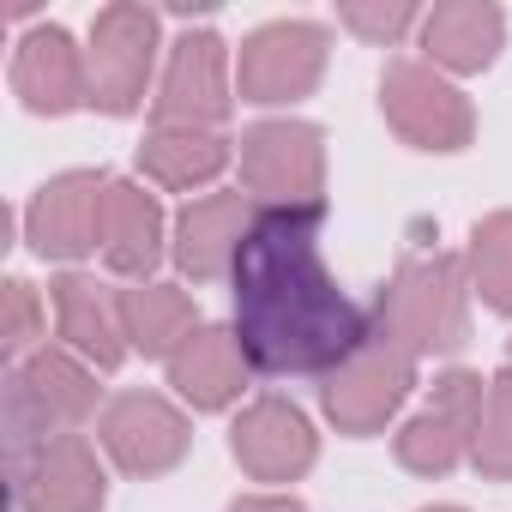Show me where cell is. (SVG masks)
Instances as JSON below:
<instances>
[{
	"instance_id": "8fae6325",
	"label": "cell",
	"mask_w": 512,
	"mask_h": 512,
	"mask_svg": "<svg viewBox=\"0 0 512 512\" xmlns=\"http://www.w3.org/2000/svg\"><path fill=\"white\" fill-rule=\"evenodd\" d=\"M97 434H103V452L127 470V476H163L187 458V416L163 398V392H121L103 404L97 416Z\"/></svg>"
},
{
	"instance_id": "9c48e42d",
	"label": "cell",
	"mask_w": 512,
	"mask_h": 512,
	"mask_svg": "<svg viewBox=\"0 0 512 512\" xmlns=\"http://www.w3.org/2000/svg\"><path fill=\"white\" fill-rule=\"evenodd\" d=\"M235 103L229 85V49L211 25L175 37L169 67L157 79V103H151V127H199V133H223Z\"/></svg>"
},
{
	"instance_id": "9a60e30c",
	"label": "cell",
	"mask_w": 512,
	"mask_h": 512,
	"mask_svg": "<svg viewBox=\"0 0 512 512\" xmlns=\"http://www.w3.org/2000/svg\"><path fill=\"white\" fill-rule=\"evenodd\" d=\"M253 223H260V205H253L241 187L235 193H199V199L181 205L175 235H169V253H175V266L193 284L229 278L235 272V253H241V241H247Z\"/></svg>"
},
{
	"instance_id": "e0dca14e",
	"label": "cell",
	"mask_w": 512,
	"mask_h": 512,
	"mask_svg": "<svg viewBox=\"0 0 512 512\" xmlns=\"http://www.w3.org/2000/svg\"><path fill=\"white\" fill-rule=\"evenodd\" d=\"M13 91L31 115H73L91 103V73H85V49L61 31V25H37L19 37L13 55Z\"/></svg>"
},
{
	"instance_id": "ba28073f",
	"label": "cell",
	"mask_w": 512,
	"mask_h": 512,
	"mask_svg": "<svg viewBox=\"0 0 512 512\" xmlns=\"http://www.w3.org/2000/svg\"><path fill=\"white\" fill-rule=\"evenodd\" d=\"M326 49H332V37H326L320 19H272L241 43L235 91L247 103H296L320 85Z\"/></svg>"
},
{
	"instance_id": "ac0fdd59",
	"label": "cell",
	"mask_w": 512,
	"mask_h": 512,
	"mask_svg": "<svg viewBox=\"0 0 512 512\" xmlns=\"http://www.w3.org/2000/svg\"><path fill=\"white\" fill-rule=\"evenodd\" d=\"M49 296H55L61 344H67L79 362H91L97 374L121 368V356L133 350V344H127V320H121V290H109V284L91 278V272H61V278L49 284Z\"/></svg>"
},
{
	"instance_id": "d4e9b609",
	"label": "cell",
	"mask_w": 512,
	"mask_h": 512,
	"mask_svg": "<svg viewBox=\"0 0 512 512\" xmlns=\"http://www.w3.org/2000/svg\"><path fill=\"white\" fill-rule=\"evenodd\" d=\"M338 25L356 31L362 43L386 49V43H398L404 31H422V13L410 7V0H344V7H338Z\"/></svg>"
},
{
	"instance_id": "5b68a950",
	"label": "cell",
	"mask_w": 512,
	"mask_h": 512,
	"mask_svg": "<svg viewBox=\"0 0 512 512\" xmlns=\"http://www.w3.org/2000/svg\"><path fill=\"white\" fill-rule=\"evenodd\" d=\"M410 392H416V356L404 344H392L386 332L368 326V338L326 374L320 404L338 422V434H356L362 440V434H380L404 410Z\"/></svg>"
},
{
	"instance_id": "6da1fadb",
	"label": "cell",
	"mask_w": 512,
	"mask_h": 512,
	"mask_svg": "<svg viewBox=\"0 0 512 512\" xmlns=\"http://www.w3.org/2000/svg\"><path fill=\"white\" fill-rule=\"evenodd\" d=\"M326 205L302 211H260L247 229L229 296H235V338L260 374H332L362 338L368 314L338 290L320 253Z\"/></svg>"
},
{
	"instance_id": "4fadbf2b",
	"label": "cell",
	"mask_w": 512,
	"mask_h": 512,
	"mask_svg": "<svg viewBox=\"0 0 512 512\" xmlns=\"http://www.w3.org/2000/svg\"><path fill=\"white\" fill-rule=\"evenodd\" d=\"M229 452L253 482H296L314 470L320 434L290 398H253L229 428Z\"/></svg>"
},
{
	"instance_id": "8992f818",
	"label": "cell",
	"mask_w": 512,
	"mask_h": 512,
	"mask_svg": "<svg viewBox=\"0 0 512 512\" xmlns=\"http://www.w3.org/2000/svg\"><path fill=\"white\" fill-rule=\"evenodd\" d=\"M380 115L416 151H464L476 139L470 97L428 61H386V73H380Z\"/></svg>"
},
{
	"instance_id": "d6986e66",
	"label": "cell",
	"mask_w": 512,
	"mask_h": 512,
	"mask_svg": "<svg viewBox=\"0 0 512 512\" xmlns=\"http://www.w3.org/2000/svg\"><path fill=\"white\" fill-rule=\"evenodd\" d=\"M506 49V13L494 0H446L422 13V55L440 73H482Z\"/></svg>"
},
{
	"instance_id": "2e32d148",
	"label": "cell",
	"mask_w": 512,
	"mask_h": 512,
	"mask_svg": "<svg viewBox=\"0 0 512 512\" xmlns=\"http://www.w3.org/2000/svg\"><path fill=\"white\" fill-rule=\"evenodd\" d=\"M169 223H163V205L145 181H115L109 175V193H103V229H97V253L109 260V272L133 278V284H151V272L163 266L169 253Z\"/></svg>"
},
{
	"instance_id": "277c9868",
	"label": "cell",
	"mask_w": 512,
	"mask_h": 512,
	"mask_svg": "<svg viewBox=\"0 0 512 512\" xmlns=\"http://www.w3.org/2000/svg\"><path fill=\"white\" fill-rule=\"evenodd\" d=\"M241 193L260 211L326 205V133L314 121H260L235 145Z\"/></svg>"
},
{
	"instance_id": "cb8c5ba5",
	"label": "cell",
	"mask_w": 512,
	"mask_h": 512,
	"mask_svg": "<svg viewBox=\"0 0 512 512\" xmlns=\"http://www.w3.org/2000/svg\"><path fill=\"white\" fill-rule=\"evenodd\" d=\"M470 464H476L488 482H512V368L488 380V398H482V422H476Z\"/></svg>"
},
{
	"instance_id": "5bb4252c",
	"label": "cell",
	"mask_w": 512,
	"mask_h": 512,
	"mask_svg": "<svg viewBox=\"0 0 512 512\" xmlns=\"http://www.w3.org/2000/svg\"><path fill=\"white\" fill-rule=\"evenodd\" d=\"M109 476L85 434H61L13 464V500L19 512H103Z\"/></svg>"
},
{
	"instance_id": "52a82bcc",
	"label": "cell",
	"mask_w": 512,
	"mask_h": 512,
	"mask_svg": "<svg viewBox=\"0 0 512 512\" xmlns=\"http://www.w3.org/2000/svg\"><path fill=\"white\" fill-rule=\"evenodd\" d=\"M157 13L139 0H115L91 19V49H85V73H91V109L103 115H133L145 103L151 67H157Z\"/></svg>"
},
{
	"instance_id": "7c38bea8",
	"label": "cell",
	"mask_w": 512,
	"mask_h": 512,
	"mask_svg": "<svg viewBox=\"0 0 512 512\" xmlns=\"http://www.w3.org/2000/svg\"><path fill=\"white\" fill-rule=\"evenodd\" d=\"M103 193H109L103 169H67V175L43 181L25 205V241L43 260H85V253H97Z\"/></svg>"
},
{
	"instance_id": "7402d4cb",
	"label": "cell",
	"mask_w": 512,
	"mask_h": 512,
	"mask_svg": "<svg viewBox=\"0 0 512 512\" xmlns=\"http://www.w3.org/2000/svg\"><path fill=\"white\" fill-rule=\"evenodd\" d=\"M121 320H127V344L139 350V356H157V362H169L205 320H199V308H193V296L181 290V284H133V290H121Z\"/></svg>"
},
{
	"instance_id": "83f0119b",
	"label": "cell",
	"mask_w": 512,
	"mask_h": 512,
	"mask_svg": "<svg viewBox=\"0 0 512 512\" xmlns=\"http://www.w3.org/2000/svg\"><path fill=\"white\" fill-rule=\"evenodd\" d=\"M422 512H464V506H422Z\"/></svg>"
},
{
	"instance_id": "30bf717a",
	"label": "cell",
	"mask_w": 512,
	"mask_h": 512,
	"mask_svg": "<svg viewBox=\"0 0 512 512\" xmlns=\"http://www.w3.org/2000/svg\"><path fill=\"white\" fill-rule=\"evenodd\" d=\"M482 398H488L482 374H470V368L440 374L434 392H428V404L398 428V464L416 470V476H452L470 458V446H476Z\"/></svg>"
},
{
	"instance_id": "3957f363",
	"label": "cell",
	"mask_w": 512,
	"mask_h": 512,
	"mask_svg": "<svg viewBox=\"0 0 512 512\" xmlns=\"http://www.w3.org/2000/svg\"><path fill=\"white\" fill-rule=\"evenodd\" d=\"M91 416H97V368L91 362H79L73 350H49V344L37 356L13 362V374H7V452H13V464L61 434H85Z\"/></svg>"
},
{
	"instance_id": "7a4b0ae2",
	"label": "cell",
	"mask_w": 512,
	"mask_h": 512,
	"mask_svg": "<svg viewBox=\"0 0 512 512\" xmlns=\"http://www.w3.org/2000/svg\"><path fill=\"white\" fill-rule=\"evenodd\" d=\"M368 326L422 356H452L470 332V272L458 253H416L392 272V284L374 296Z\"/></svg>"
},
{
	"instance_id": "603a6c76",
	"label": "cell",
	"mask_w": 512,
	"mask_h": 512,
	"mask_svg": "<svg viewBox=\"0 0 512 512\" xmlns=\"http://www.w3.org/2000/svg\"><path fill=\"white\" fill-rule=\"evenodd\" d=\"M464 272H470V290L482 296V308L512 314V211H494L470 229Z\"/></svg>"
},
{
	"instance_id": "ffe728a7",
	"label": "cell",
	"mask_w": 512,
	"mask_h": 512,
	"mask_svg": "<svg viewBox=\"0 0 512 512\" xmlns=\"http://www.w3.org/2000/svg\"><path fill=\"white\" fill-rule=\"evenodd\" d=\"M169 386H175V398H187L193 410H229L235 398H241V386H247V350H241V338L235 332H223V326H199L169 362Z\"/></svg>"
},
{
	"instance_id": "44dd1931",
	"label": "cell",
	"mask_w": 512,
	"mask_h": 512,
	"mask_svg": "<svg viewBox=\"0 0 512 512\" xmlns=\"http://www.w3.org/2000/svg\"><path fill=\"white\" fill-rule=\"evenodd\" d=\"M235 145L223 133H199V127H151L145 145H139V175L151 187H169V193H193V187H211L223 169H229Z\"/></svg>"
},
{
	"instance_id": "484cf974",
	"label": "cell",
	"mask_w": 512,
	"mask_h": 512,
	"mask_svg": "<svg viewBox=\"0 0 512 512\" xmlns=\"http://www.w3.org/2000/svg\"><path fill=\"white\" fill-rule=\"evenodd\" d=\"M43 350V302L25 278H7V362H25Z\"/></svg>"
},
{
	"instance_id": "4316f807",
	"label": "cell",
	"mask_w": 512,
	"mask_h": 512,
	"mask_svg": "<svg viewBox=\"0 0 512 512\" xmlns=\"http://www.w3.org/2000/svg\"><path fill=\"white\" fill-rule=\"evenodd\" d=\"M229 512H308L302 500H290V494H241Z\"/></svg>"
}]
</instances>
